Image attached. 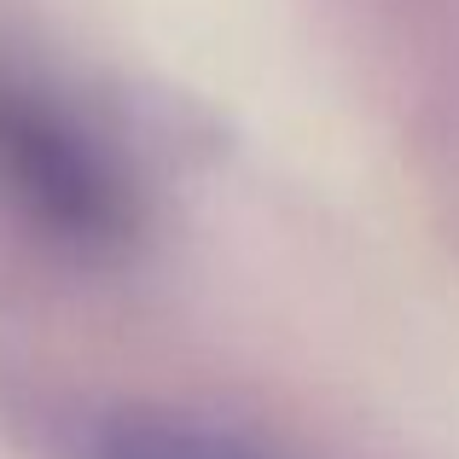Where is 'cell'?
Returning <instances> with one entry per match:
<instances>
[{"mask_svg": "<svg viewBox=\"0 0 459 459\" xmlns=\"http://www.w3.org/2000/svg\"><path fill=\"white\" fill-rule=\"evenodd\" d=\"M0 192L76 250H111L134 227V198L117 163L65 105L12 70H0Z\"/></svg>", "mask_w": 459, "mask_h": 459, "instance_id": "6da1fadb", "label": "cell"}, {"mask_svg": "<svg viewBox=\"0 0 459 459\" xmlns=\"http://www.w3.org/2000/svg\"><path fill=\"white\" fill-rule=\"evenodd\" d=\"M93 459H280L256 442L180 413H123L100 430Z\"/></svg>", "mask_w": 459, "mask_h": 459, "instance_id": "7a4b0ae2", "label": "cell"}]
</instances>
